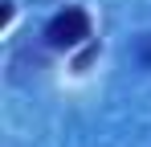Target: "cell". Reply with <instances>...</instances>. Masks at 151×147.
Instances as JSON below:
<instances>
[{
	"instance_id": "1",
	"label": "cell",
	"mask_w": 151,
	"mask_h": 147,
	"mask_svg": "<svg viewBox=\"0 0 151 147\" xmlns=\"http://www.w3.org/2000/svg\"><path fill=\"white\" fill-rule=\"evenodd\" d=\"M82 41H90V12L86 8H61L57 17H49V24H45L49 49H78Z\"/></svg>"
},
{
	"instance_id": "2",
	"label": "cell",
	"mask_w": 151,
	"mask_h": 147,
	"mask_svg": "<svg viewBox=\"0 0 151 147\" xmlns=\"http://www.w3.org/2000/svg\"><path fill=\"white\" fill-rule=\"evenodd\" d=\"M131 57H135V66H143V70H151V33H143V37H135V49H131Z\"/></svg>"
}]
</instances>
